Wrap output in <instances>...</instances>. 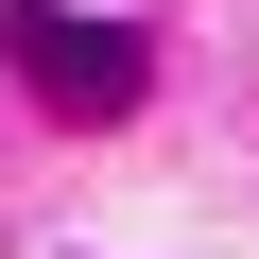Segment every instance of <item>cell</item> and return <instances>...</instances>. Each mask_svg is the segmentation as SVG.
Masks as SVG:
<instances>
[{"instance_id": "6da1fadb", "label": "cell", "mask_w": 259, "mask_h": 259, "mask_svg": "<svg viewBox=\"0 0 259 259\" xmlns=\"http://www.w3.org/2000/svg\"><path fill=\"white\" fill-rule=\"evenodd\" d=\"M0 69H18L52 121H139V87H156V52L121 18H69V0H18V18H0Z\"/></svg>"}]
</instances>
